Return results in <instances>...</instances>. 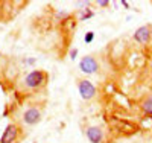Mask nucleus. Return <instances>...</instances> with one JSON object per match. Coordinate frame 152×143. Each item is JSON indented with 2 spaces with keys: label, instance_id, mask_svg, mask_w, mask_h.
Here are the masks:
<instances>
[{
  "label": "nucleus",
  "instance_id": "f257e3e1",
  "mask_svg": "<svg viewBox=\"0 0 152 143\" xmlns=\"http://www.w3.org/2000/svg\"><path fill=\"white\" fill-rule=\"evenodd\" d=\"M47 81V73L43 70H32L29 72L23 79V85L29 88V90H35V88H40L44 82Z\"/></svg>",
  "mask_w": 152,
  "mask_h": 143
},
{
  "label": "nucleus",
  "instance_id": "f03ea898",
  "mask_svg": "<svg viewBox=\"0 0 152 143\" xmlns=\"http://www.w3.org/2000/svg\"><path fill=\"white\" fill-rule=\"evenodd\" d=\"M79 69L85 75H93L99 70V62L93 55H87L79 61Z\"/></svg>",
  "mask_w": 152,
  "mask_h": 143
},
{
  "label": "nucleus",
  "instance_id": "7ed1b4c3",
  "mask_svg": "<svg viewBox=\"0 0 152 143\" xmlns=\"http://www.w3.org/2000/svg\"><path fill=\"white\" fill-rule=\"evenodd\" d=\"M78 90H79V95L84 100H90L96 96V87L88 81V79H82L78 82Z\"/></svg>",
  "mask_w": 152,
  "mask_h": 143
},
{
  "label": "nucleus",
  "instance_id": "20e7f679",
  "mask_svg": "<svg viewBox=\"0 0 152 143\" xmlns=\"http://www.w3.org/2000/svg\"><path fill=\"white\" fill-rule=\"evenodd\" d=\"M21 117H23V122L26 125H37L41 120V111L37 107H29V108H26L23 111Z\"/></svg>",
  "mask_w": 152,
  "mask_h": 143
},
{
  "label": "nucleus",
  "instance_id": "39448f33",
  "mask_svg": "<svg viewBox=\"0 0 152 143\" xmlns=\"http://www.w3.org/2000/svg\"><path fill=\"white\" fill-rule=\"evenodd\" d=\"M151 34H152V31L148 24L140 26V28H137V31L134 32V40L138 44H148L151 41Z\"/></svg>",
  "mask_w": 152,
  "mask_h": 143
},
{
  "label": "nucleus",
  "instance_id": "423d86ee",
  "mask_svg": "<svg viewBox=\"0 0 152 143\" xmlns=\"http://www.w3.org/2000/svg\"><path fill=\"white\" fill-rule=\"evenodd\" d=\"M17 136H18V128L14 123H9L5 128L2 137H0V143H14Z\"/></svg>",
  "mask_w": 152,
  "mask_h": 143
},
{
  "label": "nucleus",
  "instance_id": "0eeeda50",
  "mask_svg": "<svg viewBox=\"0 0 152 143\" xmlns=\"http://www.w3.org/2000/svg\"><path fill=\"white\" fill-rule=\"evenodd\" d=\"M85 136H87L88 142H91V143H100L104 139V133L99 126H88L85 131Z\"/></svg>",
  "mask_w": 152,
  "mask_h": 143
},
{
  "label": "nucleus",
  "instance_id": "6e6552de",
  "mask_svg": "<svg viewBox=\"0 0 152 143\" xmlns=\"http://www.w3.org/2000/svg\"><path fill=\"white\" fill-rule=\"evenodd\" d=\"M142 110H143L146 114L152 116V95H149L148 98L143 99V102H142Z\"/></svg>",
  "mask_w": 152,
  "mask_h": 143
},
{
  "label": "nucleus",
  "instance_id": "1a4fd4ad",
  "mask_svg": "<svg viewBox=\"0 0 152 143\" xmlns=\"http://www.w3.org/2000/svg\"><path fill=\"white\" fill-rule=\"evenodd\" d=\"M94 15V12L90 9V8H84L82 9V12H81V20L84 21V20H88V18H91Z\"/></svg>",
  "mask_w": 152,
  "mask_h": 143
},
{
  "label": "nucleus",
  "instance_id": "9d476101",
  "mask_svg": "<svg viewBox=\"0 0 152 143\" xmlns=\"http://www.w3.org/2000/svg\"><path fill=\"white\" fill-rule=\"evenodd\" d=\"M93 40H94V32H91V31H90V32H87L85 37H84V41H85L87 44H90Z\"/></svg>",
  "mask_w": 152,
  "mask_h": 143
},
{
  "label": "nucleus",
  "instance_id": "9b49d317",
  "mask_svg": "<svg viewBox=\"0 0 152 143\" xmlns=\"http://www.w3.org/2000/svg\"><path fill=\"white\" fill-rule=\"evenodd\" d=\"M76 56H78V49L72 47V49H70V58H72V59H76Z\"/></svg>",
  "mask_w": 152,
  "mask_h": 143
},
{
  "label": "nucleus",
  "instance_id": "f8f14e48",
  "mask_svg": "<svg viewBox=\"0 0 152 143\" xmlns=\"http://www.w3.org/2000/svg\"><path fill=\"white\" fill-rule=\"evenodd\" d=\"M97 5H99V6H108V5H110V2H108V0H99Z\"/></svg>",
  "mask_w": 152,
  "mask_h": 143
},
{
  "label": "nucleus",
  "instance_id": "ddd939ff",
  "mask_svg": "<svg viewBox=\"0 0 152 143\" xmlns=\"http://www.w3.org/2000/svg\"><path fill=\"white\" fill-rule=\"evenodd\" d=\"M76 5L78 6H87V5H90V2H76Z\"/></svg>",
  "mask_w": 152,
  "mask_h": 143
},
{
  "label": "nucleus",
  "instance_id": "4468645a",
  "mask_svg": "<svg viewBox=\"0 0 152 143\" xmlns=\"http://www.w3.org/2000/svg\"><path fill=\"white\" fill-rule=\"evenodd\" d=\"M122 5H123V6H125L126 9H128V8H129V3H128V2H125V0H122Z\"/></svg>",
  "mask_w": 152,
  "mask_h": 143
},
{
  "label": "nucleus",
  "instance_id": "2eb2a0df",
  "mask_svg": "<svg viewBox=\"0 0 152 143\" xmlns=\"http://www.w3.org/2000/svg\"><path fill=\"white\" fill-rule=\"evenodd\" d=\"M28 64H31V66H32V64H35V59H32V58H29L28 61H26Z\"/></svg>",
  "mask_w": 152,
  "mask_h": 143
},
{
  "label": "nucleus",
  "instance_id": "dca6fc26",
  "mask_svg": "<svg viewBox=\"0 0 152 143\" xmlns=\"http://www.w3.org/2000/svg\"><path fill=\"white\" fill-rule=\"evenodd\" d=\"M151 41H152V34H151Z\"/></svg>",
  "mask_w": 152,
  "mask_h": 143
}]
</instances>
